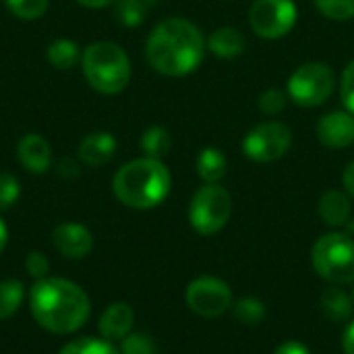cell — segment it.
Listing matches in <instances>:
<instances>
[{"label":"cell","mask_w":354,"mask_h":354,"mask_svg":"<svg viewBox=\"0 0 354 354\" xmlns=\"http://www.w3.org/2000/svg\"><path fill=\"white\" fill-rule=\"evenodd\" d=\"M342 351L344 354H354V322H348L342 334Z\"/></svg>","instance_id":"35"},{"label":"cell","mask_w":354,"mask_h":354,"mask_svg":"<svg viewBox=\"0 0 354 354\" xmlns=\"http://www.w3.org/2000/svg\"><path fill=\"white\" fill-rule=\"evenodd\" d=\"M340 100L344 104V108L354 114V60H351L342 73L340 79Z\"/></svg>","instance_id":"32"},{"label":"cell","mask_w":354,"mask_h":354,"mask_svg":"<svg viewBox=\"0 0 354 354\" xmlns=\"http://www.w3.org/2000/svg\"><path fill=\"white\" fill-rule=\"evenodd\" d=\"M187 307L205 319H216L232 309L234 295L232 288L216 276H199L189 282L185 290Z\"/></svg>","instance_id":"10"},{"label":"cell","mask_w":354,"mask_h":354,"mask_svg":"<svg viewBox=\"0 0 354 354\" xmlns=\"http://www.w3.org/2000/svg\"><path fill=\"white\" fill-rule=\"evenodd\" d=\"M292 131L280 120H266L253 127L243 139V153L255 164H272L288 153Z\"/></svg>","instance_id":"8"},{"label":"cell","mask_w":354,"mask_h":354,"mask_svg":"<svg viewBox=\"0 0 354 354\" xmlns=\"http://www.w3.org/2000/svg\"><path fill=\"white\" fill-rule=\"evenodd\" d=\"M336 91V75L326 62H305L292 71L286 83L288 97L301 108L324 106Z\"/></svg>","instance_id":"6"},{"label":"cell","mask_w":354,"mask_h":354,"mask_svg":"<svg viewBox=\"0 0 354 354\" xmlns=\"http://www.w3.org/2000/svg\"><path fill=\"white\" fill-rule=\"evenodd\" d=\"M81 68L91 89L116 95L131 83V58L114 41H93L81 54Z\"/></svg>","instance_id":"4"},{"label":"cell","mask_w":354,"mask_h":354,"mask_svg":"<svg viewBox=\"0 0 354 354\" xmlns=\"http://www.w3.org/2000/svg\"><path fill=\"white\" fill-rule=\"evenodd\" d=\"M274 354H311V351L299 340H286L274 351Z\"/></svg>","instance_id":"34"},{"label":"cell","mask_w":354,"mask_h":354,"mask_svg":"<svg viewBox=\"0 0 354 354\" xmlns=\"http://www.w3.org/2000/svg\"><path fill=\"white\" fill-rule=\"evenodd\" d=\"M315 8L330 21H351L354 19V0H313Z\"/></svg>","instance_id":"27"},{"label":"cell","mask_w":354,"mask_h":354,"mask_svg":"<svg viewBox=\"0 0 354 354\" xmlns=\"http://www.w3.org/2000/svg\"><path fill=\"white\" fill-rule=\"evenodd\" d=\"M8 12L21 21H37L48 10V0H4Z\"/></svg>","instance_id":"26"},{"label":"cell","mask_w":354,"mask_h":354,"mask_svg":"<svg viewBox=\"0 0 354 354\" xmlns=\"http://www.w3.org/2000/svg\"><path fill=\"white\" fill-rule=\"evenodd\" d=\"M6 243H8V228H6V224H4V220L0 218V253L4 251V247H6Z\"/></svg>","instance_id":"38"},{"label":"cell","mask_w":354,"mask_h":354,"mask_svg":"<svg viewBox=\"0 0 354 354\" xmlns=\"http://www.w3.org/2000/svg\"><path fill=\"white\" fill-rule=\"evenodd\" d=\"M58 354H120L118 348L104 340V338H91V336H85V338H77V340H71L66 346L60 348Z\"/></svg>","instance_id":"25"},{"label":"cell","mask_w":354,"mask_h":354,"mask_svg":"<svg viewBox=\"0 0 354 354\" xmlns=\"http://www.w3.org/2000/svg\"><path fill=\"white\" fill-rule=\"evenodd\" d=\"M207 41L201 29L183 17L160 21L145 41V58L164 77H185L195 73L205 58Z\"/></svg>","instance_id":"1"},{"label":"cell","mask_w":354,"mask_h":354,"mask_svg":"<svg viewBox=\"0 0 354 354\" xmlns=\"http://www.w3.org/2000/svg\"><path fill=\"white\" fill-rule=\"evenodd\" d=\"M351 297H353V301H354V288H353V292H351Z\"/></svg>","instance_id":"39"},{"label":"cell","mask_w":354,"mask_h":354,"mask_svg":"<svg viewBox=\"0 0 354 354\" xmlns=\"http://www.w3.org/2000/svg\"><path fill=\"white\" fill-rule=\"evenodd\" d=\"M116 147H118V143H116L114 135H110L106 131H95V133H89L81 139L79 160L85 166L102 168L116 156Z\"/></svg>","instance_id":"15"},{"label":"cell","mask_w":354,"mask_h":354,"mask_svg":"<svg viewBox=\"0 0 354 354\" xmlns=\"http://www.w3.org/2000/svg\"><path fill=\"white\" fill-rule=\"evenodd\" d=\"M319 307L324 311V315L334 322V324H346L351 322L354 313V301L348 292H344L340 286H328L322 292L319 299Z\"/></svg>","instance_id":"18"},{"label":"cell","mask_w":354,"mask_h":354,"mask_svg":"<svg viewBox=\"0 0 354 354\" xmlns=\"http://www.w3.org/2000/svg\"><path fill=\"white\" fill-rule=\"evenodd\" d=\"M299 19L295 0H255L249 8V25L261 39L286 37Z\"/></svg>","instance_id":"9"},{"label":"cell","mask_w":354,"mask_h":354,"mask_svg":"<svg viewBox=\"0 0 354 354\" xmlns=\"http://www.w3.org/2000/svg\"><path fill=\"white\" fill-rule=\"evenodd\" d=\"M29 311L39 328L52 334H73L87 324L91 303L79 284L48 276L31 286Z\"/></svg>","instance_id":"2"},{"label":"cell","mask_w":354,"mask_h":354,"mask_svg":"<svg viewBox=\"0 0 354 354\" xmlns=\"http://www.w3.org/2000/svg\"><path fill=\"white\" fill-rule=\"evenodd\" d=\"M52 243L62 257L83 259L93 249V234L87 226H83L79 222H64L54 228Z\"/></svg>","instance_id":"12"},{"label":"cell","mask_w":354,"mask_h":354,"mask_svg":"<svg viewBox=\"0 0 354 354\" xmlns=\"http://www.w3.org/2000/svg\"><path fill=\"white\" fill-rule=\"evenodd\" d=\"M342 185H344L346 193L354 199V160L344 168V172H342Z\"/></svg>","instance_id":"36"},{"label":"cell","mask_w":354,"mask_h":354,"mask_svg":"<svg viewBox=\"0 0 354 354\" xmlns=\"http://www.w3.org/2000/svg\"><path fill=\"white\" fill-rule=\"evenodd\" d=\"M79 162L75 160V158H62L60 162H58V166H56V172H58V176L60 178H66V180H73V178H77L79 176Z\"/></svg>","instance_id":"33"},{"label":"cell","mask_w":354,"mask_h":354,"mask_svg":"<svg viewBox=\"0 0 354 354\" xmlns=\"http://www.w3.org/2000/svg\"><path fill=\"white\" fill-rule=\"evenodd\" d=\"M197 174L205 185H218L228 170V162L226 156L218 149V147H205L199 151L197 156Z\"/></svg>","instance_id":"19"},{"label":"cell","mask_w":354,"mask_h":354,"mask_svg":"<svg viewBox=\"0 0 354 354\" xmlns=\"http://www.w3.org/2000/svg\"><path fill=\"white\" fill-rule=\"evenodd\" d=\"M75 2H79L81 6H87V8H104V6L114 4L116 0H75Z\"/></svg>","instance_id":"37"},{"label":"cell","mask_w":354,"mask_h":354,"mask_svg":"<svg viewBox=\"0 0 354 354\" xmlns=\"http://www.w3.org/2000/svg\"><path fill=\"white\" fill-rule=\"evenodd\" d=\"M317 141L328 149H346L354 143V114L334 110L324 114L315 124Z\"/></svg>","instance_id":"11"},{"label":"cell","mask_w":354,"mask_h":354,"mask_svg":"<svg viewBox=\"0 0 354 354\" xmlns=\"http://www.w3.org/2000/svg\"><path fill=\"white\" fill-rule=\"evenodd\" d=\"M232 216V197L222 185H203L189 203V224L201 236L218 234Z\"/></svg>","instance_id":"7"},{"label":"cell","mask_w":354,"mask_h":354,"mask_svg":"<svg viewBox=\"0 0 354 354\" xmlns=\"http://www.w3.org/2000/svg\"><path fill=\"white\" fill-rule=\"evenodd\" d=\"M317 212H319V218L330 228H344L351 222V216H353V197L346 191L328 189L319 197Z\"/></svg>","instance_id":"16"},{"label":"cell","mask_w":354,"mask_h":354,"mask_svg":"<svg viewBox=\"0 0 354 354\" xmlns=\"http://www.w3.org/2000/svg\"><path fill=\"white\" fill-rule=\"evenodd\" d=\"M135 324V311L129 303H112L106 307V311L100 317V336L108 342H120L133 332Z\"/></svg>","instance_id":"13"},{"label":"cell","mask_w":354,"mask_h":354,"mask_svg":"<svg viewBox=\"0 0 354 354\" xmlns=\"http://www.w3.org/2000/svg\"><path fill=\"white\" fill-rule=\"evenodd\" d=\"M116 19L124 27H139L158 0H116Z\"/></svg>","instance_id":"23"},{"label":"cell","mask_w":354,"mask_h":354,"mask_svg":"<svg viewBox=\"0 0 354 354\" xmlns=\"http://www.w3.org/2000/svg\"><path fill=\"white\" fill-rule=\"evenodd\" d=\"M17 158L27 172L44 174L52 164V147L46 137L27 133L17 145Z\"/></svg>","instance_id":"14"},{"label":"cell","mask_w":354,"mask_h":354,"mask_svg":"<svg viewBox=\"0 0 354 354\" xmlns=\"http://www.w3.org/2000/svg\"><path fill=\"white\" fill-rule=\"evenodd\" d=\"M139 145H141L145 158L162 160L164 156H168V151L172 147V137H170V133L164 127L153 124V127H149V129L143 131Z\"/></svg>","instance_id":"22"},{"label":"cell","mask_w":354,"mask_h":354,"mask_svg":"<svg viewBox=\"0 0 354 354\" xmlns=\"http://www.w3.org/2000/svg\"><path fill=\"white\" fill-rule=\"evenodd\" d=\"M288 93L282 91V89H276V87H270L266 89L261 95H259V110L268 116H276V114H282L286 104H288Z\"/></svg>","instance_id":"29"},{"label":"cell","mask_w":354,"mask_h":354,"mask_svg":"<svg viewBox=\"0 0 354 354\" xmlns=\"http://www.w3.org/2000/svg\"><path fill=\"white\" fill-rule=\"evenodd\" d=\"M25 272L31 278H35V280L48 278V274H50V261H48V257L41 251H31L25 257Z\"/></svg>","instance_id":"31"},{"label":"cell","mask_w":354,"mask_h":354,"mask_svg":"<svg viewBox=\"0 0 354 354\" xmlns=\"http://www.w3.org/2000/svg\"><path fill=\"white\" fill-rule=\"evenodd\" d=\"M205 41H207V50L216 58H224V60L241 56L247 48V39L236 27H218L209 33Z\"/></svg>","instance_id":"17"},{"label":"cell","mask_w":354,"mask_h":354,"mask_svg":"<svg viewBox=\"0 0 354 354\" xmlns=\"http://www.w3.org/2000/svg\"><path fill=\"white\" fill-rule=\"evenodd\" d=\"M120 354H158V346L149 334L131 332L124 340H120Z\"/></svg>","instance_id":"28"},{"label":"cell","mask_w":354,"mask_h":354,"mask_svg":"<svg viewBox=\"0 0 354 354\" xmlns=\"http://www.w3.org/2000/svg\"><path fill=\"white\" fill-rule=\"evenodd\" d=\"M21 195L19 180L12 174H0V209H8L12 203H17Z\"/></svg>","instance_id":"30"},{"label":"cell","mask_w":354,"mask_h":354,"mask_svg":"<svg viewBox=\"0 0 354 354\" xmlns=\"http://www.w3.org/2000/svg\"><path fill=\"white\" fill-rule=\"evenodd\" d=\"M46 58L48 62L58 68V71H68L73 66H77V62L81 60V48L77 46V41L73 39H54L48 50H46Z\"/></svg>","instance_id":"20"},{"label":"cell","mask_w":354,"mask_h":354,"mask_svg":"<svg viewBox=\"0 0 354 354\" xmlns=\"http://www.w3.org/2000/svg\"><path fill=\"white\" fill-rule=\"evenodd\" d=\"M25 286L21 280H2L0 282V322L10 319L23 305Z\"/></svg>","instance_id":"24"},{"label":"cell","mask_w":354,"mask_h":354,"mask_svg":"<svg viewBox=\"0 0 354 354\" xmlns=\"http://www.w3.org/2000/svg\"><path fill=\"white\" fill-rule=\"evenodd\" d=\"M172 189L168 166L156 158H137L118 168L112 178L116 199L131 209H153L166 201Z\"/></svg>","instance_id":"3"},{"label":"cell","mask_w":354,"mask_h":354,"mask_svg":"<svg viewBox=\"0 0 354 354\" xmlns=\"http://www.w3.org/2000/svg\"><path fill=\"white\" fill-rule=\"evenodd\" d=\"M311 263L319 278L334 286L354 284V239L348 232H328L317 239Z\"/></svg>","instance_id":"5"},{"label":"cell","mask_w":354,"mask_h":354,"mask_svg":"<svg viewBox=\"0 0 354 354\" xmlns=\"http://www.w3.org/2000/svg\"><path fill=\"white\" fill-rule=\"evenodd\" d=\"M232 315L239 324L243 326H249V328H255V326H261L268 317V309H266V303L257 297H243L239 301L232 303Z\"/></svg>","instance_id":"21"}]
</instances>
